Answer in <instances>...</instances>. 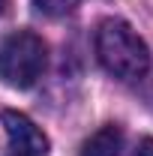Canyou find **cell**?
I'll use <instances>...</instances> for the list:
<instances>
[{"label":"cell","mask_w":153,"mask_h":156,"mask_svg":"<svg viewBox=\"0 0 153 156\" xmlns=\"http://www.w3.org/2000/svg\"><path fill=\"white\" fill-rule=\"evenodd\" d=\"M132 156H153V138H144L141 144H138V150Z\"/></svg>","instance_id":"8992f818"},{"label":"cell","mask_w":153,"mask_h":156,"mask_svg":"<svg viewBox=\"0 0 153 156\" xmlns=\"http://www.w3.org/2000/svg\"><path fill=\"white\" fill-rule=\"evenodd\" d=\"M120 147H123V129L120 126H102L99 132L84 141L81 147V156H120Z\"/></svg>","instance_id":"277c9868"},{"label":"cell","mask_w":153,"mask_h":156,"mask_svg":"<svg viewBox=\"0 0 153 156\" xmlns=\"http://www.w3.org/2000/svg\"><path fill=\"white\" fill-rule=\"evenodd\" d=\"M96 57L120 81H138L150 69V48L123 18H105L96 27Z\"/></svg>","instance_id":"6da1fadb"},{"label":"cell","mask_w":153,"mask_h":156,"mask_svg":"<svg viewBox=\"0 0 153 156\" xmlns=\"http://www.w3.org/2000/svg\"><path fill=\"white\" fill-rule=\"evenodd\" d=\"M45 60H48V48L36 33L30 30L9 33L0 45V78L15 90H27L42 78Z\"/></svg>","instance_id":"7a4b0ae2"},{"label":"cell","mask_w":153,"mask_h":156,"mask_svg":"<svg viewBox=\"0 0 153 156\" xmlns=\"http://www.w3.org/2000/svg\"><path fill=\"white\" fill-rule=\"evenodd\" d=\"M42 12H48V15H63V12H69L72 6H78L81 0H33Z\"/></svg>","instance_id":"5b68a950"},{"label":"cell","mask_w":153,"mask_h":156,"mask_svg":"<svg viewBox=\"0 0 153 156\" xmlns=\"http://www.w3.org/2000/svg\"><path fill=\"white\" fill-rule=\"evenodd\" d=\"M6 3H9V0H0V15L6 12Z\"/></svg>","instance_id":"52a82bcc"},{"label":"cell","mask_w":153,"mask_h":156,"mask_svg":"<svg viewBox=\"0 0 153 156\" xmlns=\"http://www.w3.org/2000/svg\"><path fill=\"white\" fill-rule=\"evenodd\" d=\"M9 138V153L6 156H48V138L36 123L21 111H3L0 114Z\"/></svg>","instance_id":"3957f363"}]
</instances>
